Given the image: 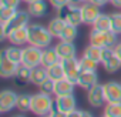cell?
I'll return each mask as SVG.
<instances>
[{
  "label": "cell",
  "instance_id": "4dcf8cb0",
  "mask_svg": "<svg viewBox=\"0 0 121 117\" xmlns=\"http://www.w3.org/2000/svg\"><path fill=\"white\" fill-rule=\"evenodd\" d=\"M98 62L93 60V58H88V57H81L80 58V69L81 72H97L98 69Z\"/></svg>",
  "mask_w": 121,
  "mask_h": 117
},
{
  "label": "cell",
  "instance_id": "836d02e7",
  "mask_svg": "<svg viewBox=\"0 0 121 117\" xmlns=\"http://www.w3.org/2000/svg\"><path fill=\"white\" fill-rule=\"evenodd\" d=\"M111 30L121 34V12H114L111 14Z\"/></svg>",
  "mask_w": 121,
  "mask_h": 117
},
{
  "label": "cell",
  "instance_id": "f1b7e54d",
  "mask_svg": "<svg viewBox=\"0 0 121 117\" xmlns=\"http://www.w3.org/2000/svg\"><path fill=\"white\" fill-rule=\"evenodd\" d=\"M103 114L107 117H121V101L105 103Z\"/></svg>",
  "mask_w": 121,
  "mask_h": 117
},
{
  "label": "cell",
  "instance_id": "5bb4252c",
  "mask_svg": "<svg viewBox=\"0 0 121 117\" xmlns=\"http://www.w3.org/2000/svg\"><path fill=\"white\" fill-rule=\"evenodd\" d=\"M20 64L9 60V58L2 53L0 54V76L3 79H13L19 70Z\"/></svg>",
  "mask_w": 121,
  "mask_h": 117
},
{
  "label": "cell",
  "instance_id": "8d00e7d4",
  "mask_svg": "<svg viewBox=\"0 0 121 117\" xmlns=\"http://www.w3.org/2000/svg\"><path fill=\"white\" fill-rule=\"evenodd\" d=\"M50 117H67L69 114L67 113H64V111H61V110H60V108H57L56 106L53 107V110L50 111V114H48Z\"/></svg>",
  "mask_w": 121,
  "mask_h": 117
},
{
  "label": "cell",
  "instance_id": "52a82bcc",
  "mask_svg": "<svg viewBox=\"0 0 121 117\" xmlns=\"http://www.w3.org/2000/svg\"><path fill=\"white\" fill-rule=\"evenodd\" d=\"M41 54H43V49L27 44L26 47H23V58H22V64L27 66L30 69H34L37 66H41Z\"/></svg>",
  "mask_w": 121,
  "mask_h": 117
},
{
  "label": "cell",
  "instance_id": "277c9868",
  "mask_svg": "<svg viewBox=\"0 0 121 117\" xmlns=\"http://www.w3.org/2000/svg\"><path fill=\"white\" fill-rule=\"evenodd\" d=\"M88 39H90V44H94L97 47H110V49H114L118 43V34L114 33L112 30L110 32H100V30H95V29H91L90 34H88Z\"/></svg>",
  "mask_w": 121,
  "mask_h": 117
},
{
  "label": "cell",
  "instance_id": "b9f144b4",
  "mask_svg": "<svg viewBox=\"0 0 121 117\" xmlns=\"http://www.w3.org/2000/svg\"><path fill=\"white\" fill-rule=\"evenodd\" d=\"M87 2H90V0H70V3L78 4V6H81V4H84V3H87Z\"/></svg>",
  "mask_w": 121,
  "mask_h": 117
},
{
  "label": "cell",
  "instance_id": "4fadbf2b",
  "mask_svg": "<svg viewBox=\"0 0 121 117\" xmlns=\"http://www.w3.org/2000/svg\"><path fill=\"white\" fill-rule=\"evenodd\" d=\"M57 108H60L64 113H71L77 108V100L74 97V93L64 94V96H56V104Z\"/></svg>",
  "mask_w": 121,
  "mask_h": 117
},
{
  "label": "cell",
  "instance_id": "7a4b0ae2",
  "mask_svg": "<svg viewBox=\"0 0 121 117\" xmlns=\"http://www.w3.org/2000/svg\"><path fill=\"white\" fill-rule=\"evenodd\" d=\"M30 13L27 10H17V13L6 23H0V40H6L7 36L22 27L30 24Z\"/></svg>",
  "mask_w": 121,
  "mask_h": 117
},
{
  "label": "cell",
  "instance_id": "4316f807",
  "mask_svg": "<svg viewBox=\"0 0 121 117\" xmlns=\"http://www.w3.org/2000/svg\"><path fill=\"white\" fill-rule=\"evenodd\" d=\"M47 73H48V77H51L53 80H60V79H64L66 77V72H64V67H63V63L61 60L51 64L50 67H47Z\"/></svg>",
  "mask_w": 121,
  "mask_h": 117
},
{
  "label": "cell",
  "instance_id": "e0dca14e",
  "mask_svg": "<svg viewBox=\"0 0 121 117\" xmlns=\"http://www.w3.org/2000/svg\"><path fill=\"white\" fill-rule=\"evenodd\" d=\"M7 40L10 41V44L20 46V47L29 44V29H27V26L12 32V33L7 36Z\"/></svg>",
  "mask_w": 121,
  "mask_h": 117
},
{
  "label": "cell",
  "instance_id": "484cf974",
  "mask_svg": "<svg viewBox=\"0 0 121 117\" xmlns=\"http://www.w3.org/2000/svg\"><path fill=\"white\" fill-rule=\"evenodd\" d=\"M31 96L33 94H27V93H22L17 97V103H16V108L20 113H27L31 110Z\"/></svg>",
  "mask_w": 121,
  "mask_h": 117
},
{
  "label": "cell",
  "instance_id": "6da1fadb",
  "mask_svg": "<svg viewBox=\"0 0 121 117\" xmlns=\"http://www.w3.org/2000/svg\"><path fill=\"white\" fill-rule=\"evenodd\" d=\"M27 29H29V44L40 47V49L50 47L54 37L50 33V30L47 29V26L31 23L27 26Z\"/></svg>",
  "mask_w": 121,
  "mask_h": 117
},
{
  "label": "cell",
  "instance_id": "74e56055",
  "mask_svg": "<svg viewBox=\"0 0 121 117\" xmlns=\"http://www.w3.org/2000/svg\"><path fill=\"white\" fill-rule=\"evenodd\" d=\"M91 3H94V4H97V6H100V7H103V6H105L107 3H110V0H90Z\"/></svg>",
  "mask_w": 121,
  "mask_h": 117
},
{
  "label": "cell",
  "instance_id": "ab89813d",
  "mask_svg": "<svg viewBox=\"0 0 121 117\" xmlns=\"http://www.w3.org/2000/svg\"><path fill=\"white\" fill-rule=\"evenodd\" d=\"M114 51H115V54L121 58V41H118V43H117V46L114 47Z\"/></svg>",
  "mask_w": 121,
  "mask_h": 117
},
{
  "label": "cell",
  "instance_id": "1f68e13d",
  "mask_svg": "<svg viewBox=\"0 0 121 117\" xmlns=\"http://www.w3.org/2000/svg\"><path fill=\"white\" fill-rule=\"evenodd\" d=\"M19 9H13V7H4V6H0V23H6L9 22Z\"/></svg>",
  "mask_w": 121,
  "mask_h": 117
},
{
  "label": "cell",
  "instance_id": "30bf717a",
  "mask_svg": "<svg viewBox=\"0 0 121 117\" xmlns=\"http://www.w3.org/2000/svg\"><path fill=\"white\" fill-rule=\"evenodd\" d=\"M101 14V7L91 3V2H87L84 4H81V17H83V24H87V26H93L94 22L98 19V16Z\"/></svg>",
  "mask_w": 121,
  "mask_h": 117
},
{
  "label": "cell",
  "instance_id": "8992f818",
  "mask_svg": "<svg viewBox=\"0 0 121 117\" xmlns=\"http://www.w3.org/2000/svg\"><path fill=\"white\" fill-rule=\"evenodd\" d=\"M100 63L103 64V67L107 73H115L121 69V58L115 54L114 49H110V47H104L101 50Z\"/></svg>",
  "mask_w": 121,
  "mask_h": 117
},
{
  "label": "cell",
  "instance_id": "f546056e",
  "mask_svg": "<svg viewBox=\"0 0 121 117\" xmlns=\"http://www.w3.org/2000/svg\"><path fill=\"white\" fill-rule=\"evenodd\" d=\"M101 50H103L101 47H97L94 44H88L84 49L83 56L84 57H88V58H93V60H95V62L100 63V60H101Z\"/></svg>",
  "mask_w": 121,
  "mask_h": 117
},
{
  "label": "cell",
  "instance_id": "ee69618b",
  "mask_svg": "<svg viewBox=\"0 0 121 117\" xmlns=\"http://www.w3.org/2000/svg\"><path fill=\"white\" fill-rule=\"evenodd\" d=\"M12 117H26V116L22 113V114H16V116H12Z\"/></svg>",
  "mask_w": 121,
  "mask_h": 117
},
{
  "label": "cell",
  "instance_id": "f35d334b",
  "mask_svg": "<svg viewBox=\"0 0 121 117\" xmlns=\"http://www.w3.org/2000/svg\"><path fill=\"white\" fill-rule=\"evenodd\" d=\"M81 111L83 110H74V111H71V113H69V116L67 117H81Z\"/></svg>",
  "mask_w": 121,
  "mask_h": 117
},
{
  "label": "cell",
  "instance_id": "44dd1931",
  "mask_svg": "<svg viewBox=\"0 0 121 117\" xmlns=\"http://www.w3.org/2000/svg\"><path fill=\"white\" fill-rule=\"evenodd\" d=\"M30 77H31V69L27 67V66L20 64V67H19L16 76L13 77V80H14L16 86L22 87V86H26L27 83H30Z\"/></svg>",
  "mask_w": 121,
  "mask_h": 117
},
{
  "label": "cell",
  "instance_id": "ac0fdd59",
  "mask_svg": "<svg viewBox=\"0 0 121 117\" xmlns=\"http://www.w3.org/2000/svg\"><path fill=\"white\" fill-rule=\"evenodd\" d=\"M98 83V74L97 72H81L77 86H80L84 90H90L93 86H95Z\"/></svg>",
  "mask_w": 121,
  "mask_h": 117
},
{
  "label": "cell",
  "instance_id": "7c38bea8",
  "mask_svg": "<svg viewBox=\"0 0 121 117\" xmlns=\"http://www.w3.org/2000/svg\"><path fill=\"white\" fill-rule=\"evenodd\" d=\"M60 60H66V58H74L77 57V47L74 44V41H64L60 40L56 46H54Z\"/></svg>",
  "mask_w": 121,
  "mask_h": 117
},
{
  "label": "cell",
  "instance_id": "cb8c5ba5",
  "mask_svg": "<svg viewBox=\"0 0 121 117\" xmlns=\"http://www.w3.org/2000/svg\"><path fill=\"white\" fill-rule=\"evenodd\" d=\"M48 77L47 73V67L44 66H37L34 69H31V77H30V83L34 86H40L46 79Z\"/></svg>",
  "mask_w": 121,
  "mask_h": 117
},
{
  "label": "cell",
  "instance_id": "5b68a950",
  "mask_svg": "<svg viewBox=\"0 0 121 117\" xmlns=\"http://www.w3.org/2000/svg\"><path fill=\"white\" fill-rule=\"evenodd\" d=\"M57 16L61 17L66 23L73 24V26H80L83 24V17H81V6L78 4H73L69 3L66 6H63L61 9L57 10Z\"/></svg>",
  "mask_w": 121,
  "mask_h": 117
},
{
  "label": "cell",
  "instance_id": "83f0119b",
  "mask_svg": "<svg viewBox=\"0 0 121 117\" xmlns=\"http://www.w3.org/2000/svg\"><path fill=\"white\" fill-rule=\"evenodd\" d=\"M77 34H78V29L77 26H73V24H66L64 30L60 34V40H64V41H74L77 39Z\"/></svg>",
  "mask_w": 121,
  "mask_h": 117
},
{
  "label": "cell",
  "instance_id": "603a6c76",
  "mask_svg": "<svg viewBox=\"0 0 121 117\" xmlns=\"http://www.w3.org/2000/svg\"><path fill=\"white\" fill-rule=\"evenodd\" d=\"M66 22L61 19V17H58V16H56V17H53L50 22H48V24H47V29L50 30V33L53 34V37L56 39H60V34H61V32L64 30V27H66Z\"/></svg>",
  "mask_w": 121,
  "mask_h": 117
},
{
  "label": "cell",
  "instance_id": "ffe728a7",
  "mask_svg": "<svg viewBox=\"0 0 121 117\" xmlns=\"http://www.w3.org/2000/svg\"><path fill=\"white\" fill-rule=\"evenodd\" d=\"M9 60L17 63V64H22V58H23V47L20 46H14V44H10L9 47L3 49L2 51Z\"/></svg>",
  "mask_w": 121,
  "mask_h": 117
},
{
  "label": "cell",
  "instance_id": "7402d4cb",
  "mask_svg": "<svg viewBox=\"0 0 121 117\" xmlns=\"http://www.w3.org/2000/svg\"><path fill=\"white\" fill-rule=\"evenodd\" d=\"M60 62V57L56 51L54 47H46L43 49V54H41V66L44 67H50L51 64Z\"/></svg>",
  "mask_w": 121,
  "mask_h": 117
},
{
  "label": "cell",
  "instance_id": "3957f363",
  "mask_svg": "<svg viewBox=\"0 0 121 117\" xmlns=\"http://www.w3.org/2000/svg\"><path fill=\"white\" fill-rule=\"evenodd\" d=\"M53 94H47L43 91H39L36 94L31 96V113L36 114L37 117L41 116H47L50 114V111L53 110L54 104H56V99L51 97Z\"/></svg>",
  "mask_w": 121,
  "mask_h": 117
},
{
  "label": "cell",
  "instance_id": "d590c367",
  "mask_svg": "<svg viewBox=\"0 0 121 117\" xmlns=\"http://www.w3.org/2000/svg\"><path fill=\"white\" fill-rule=\"evenodd\" d=\"M48 3H50L56 10H58V9H61L63 6L69 4V3H70V0H48Z\"/></svg>",
  "mask_w": 121,
  "mask_h": 117
},
{
  "label": "cell",
  "instance_id": "ba28073f",
  "mask_svg": "<svg viewBox=\"0 0 121 117\" xmlns=\"http://www.w3.org/2000/svg\"><path fill=\"white\" fill-rule=\"evenodd\" d=\"M87 101H88V104L91 107H103L107 103L104 84L97 83L90 90H87Z\"/></svg>",
  "mask_w": 121,
  "mask_h": 117
},
{
  "label": "cell",
  "instance_id": "2e32d148",
  "mask_svg": "<svg viewBox=\"0 0 121 117\" xmlns=\"http://www.w3.org/2000/svg\"><path fill=\"white\" fill-rule=\"evenodd\" d=\"M48 0H34L31 3H27V12L31 17H43L48 12Z\"/></svg>",
  "mask_w": 121,
  "mask_h": 117
},
{
  "label": "cell",
  "instance_id": "e575fe53",
  "mask_svg": "<svg viewBox=\"0 0 121 117\" xmlns=\"http://www.w3.org/2000/svg\"><path fill=\"white\" fill-rule=\"evenodd\" d=\"M20 3H22V0H0V6L13 7V9H19Z\"/></svg>",
  "mask_w": 121,
  "mask_h": 117
},
{
  "label": "cell",
  "instance_id": "9c48e42d",
  "mask_svg": "<svg viewBox=\"0 0 121 117\" xmlns=\"http://www.w3.org/2000/svg\"><path fill=\"white\" fill-rule=\"evenodd\" d=\"M17 97H19V94L10 89H4L0 91V113L4 114V113L12 111L13 108H16Z\"/></svg>",
  "mask_w": 121,
  "mask_h": 117
},
{
  "label": "cell",
  "instance_id": "8fae6325",
  "mask_svg": "<svg viewBox=\"0 0 121 117\" xmlns=\"http://www.w3.org/2000/svg\"><path fill=\"white\" fill-rule=\"evenodd\" d=\"M63 63V67H64V72H66V77L76 83L78 81V77L81 74V69H80V58L74 57V58H66V60H61Z\"/></svg>",
  "mask_w": 121,
  "mask_h": 117
},
{
  "label": "cell",
  "instance_id": "7bdbcfd3",
  "mask_svg": "<svg viewBox=\"0 0 121 117\" xmlns=\"http://www.w3.org/2000/svg\"><path fill=\"white\" fill-rule=\"evenodd\" d=\"M81 117H94V116H93L90 111H86V110H83V111H81Z\"/></svg>",
  "mask_w": 121,
  "mask_h": 117
},
{
  "label": "cell",
  "instance_id": "d4e9b609",
  "mask_svg": "<svg viewBox=\"0 0 121 117\" xmlns=\"http://www.w3.org/2000/svg\"><path fill=\"white\" fill-rule=\"evenodd\" d=\"M91 27L95 30H100V32H110L111 30V14L101 13Z\"/></svg>",
  "mask_w": 121,
  "mask_h": 117
},
{
  "label": "cell",
  "instance_id": "9a60e30c",
  "mask_svg": "<svg viewBox=\"0 0 121 117\" xmlns=\"http://www.w3.org/2000/svg\"><path fill=\"white\" fill-rule=\"evenodd\" d=\"M104 90H105V99L107 103H115V101H121V81H107L104 84Z\"/></svg>",
  "mask_w": 121,
  "mask_h": 117
},
{
  "label": "cell",
  "instance_id": "60d3db41",
  "mask_svg": "<svg viewBox=\"0 0 121 117\" xmlns=\"http://www.w3.org/2000/svg\"><path fill=\"white\" fill-rule=\"evenodd\" d=\"M110 3L112 4V7H115V9H121V0H110Z\"/></svg>",
  "mask_w": 121,
  "mask_h": 117
},
{
  "label": "cell",
  "instance_id": "bcb514c9",
  "mask_svg": "<svg viewBox=\"0 0 121 117\" xmlns=\"http://www.w3.org/2000/svg\"><path fill=\"white\" fill-rule=\"evenodd\" d=\"M41 117H50V116H48V114H47V116H41Z\"/></svg>",
  "mask_w": 121,
  "mask_h": 117
},
{
  "label": "cell",
  "instance_id": "d6a6232c",
  "mask_svg": "<svg viewBox=\"0 0 121 117\" xmlns=\"http://www.w3.org/2000/svg\"><path fill=\"white\" fill-rule=\"evenodd\" d=\"M39 87V91L47 93V94H53L54 96V87H56V80H53L51 77H47Z\"/></svg>",
  "mask_w": 121,
  "mask_h": 117
},
{
  "label": "cell",
  "instance_id": "d6986e66",
  "mask_svg": "<svg viewBox=\"0 0 121 117\" xmlns=\"http://www.w3.org/2000/svg\"><path fill=\"white\" fill-rule=\"evenodd\" d=\"M74 87H76V83L70 81L67 77L60 79V80H57V81H56L54 96H64V94L74 93Z\"/></svg>",
  "mask_w": 121,
  "mask_h": 117
},
{
  "label": "cell",
  "instance_id": "7dc6e473",
  "mask_svg": "<svg viewBox=\"0 0 121 117\" xmlns=\"http://www.w3.org/2000/svg\"><path fill=\"white\" fill-rule=\"evenodd\" d=\"M103 117H107V116H104V114H103Z\"/></svg>",
  "mask_w": 121,
  "mask_h": 117
},
{
  "label": "cell",
  "instance_id": "f6af8a7d",
  "mask_svg": "<svg viewBox=\"0 0 121 117\" xmlns=\"http://www.w3.org/2000/svg\"><path fill=\"white\" fill-rule=\"evenodd\" d=\"M22 2H24V3H31V2H34V0H22Z\"/></svg>",
  "mask_w": 121,
  "mask_h": 117
}]
</instances>
